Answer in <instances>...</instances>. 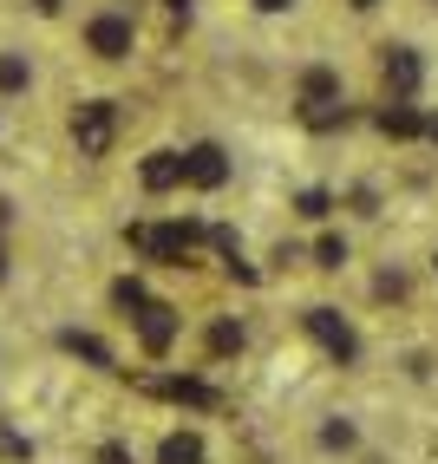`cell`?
Masks as SVG:
<instances>
[{
	"label": "cell",
	"mask_w": 438,
	"mask_h": 464,
	"mask_svg": "<svg viewBox=\"0 0 438 464\" xmlns=\"http://www.w3.org/2000/svg\"><path fill=\"white\" fill-rule=\"evenodd\" d=\"M373 288H380V301H405V268H386Z\"/></svg>",
	"instance_id": "13"
},
{
	"label": "cell",
	"mask_w": 438,
	"mask_h": 464,
	"mask_svg": "<svg viewBox=\"0 0 438 464\" xmlns=\"http://www.w3.org/2000/svg\"><path fill=\"white\" fill-rule=\"evenodd\" d=\"M295 105L315 118V125H327L334 105H347V85H340V72H334V66H307V72L295 79Z\"/></svg>",
	"instance_id": "2"
},
{
	"label": "cell",
	"mask_w": 438,
	"mask_h": 464,
	"mask_svg": "<svg viewBox=\"0 0 438 464\" xmlns=\"http://www.w3.org/2000/svg\"><path fill=\"white\" fill-rule=\"evenodd\" d=\"M386 72H393L399 85H413V79H419V59H413V53H393V59H386Z\"/></svg>",
	"instance_id": "14"
},
{
	"label": "cell",
	"mask_w": 438,
	"mask_h": 464,
	"mask_svg": "<svg viewBox=\"0 0 438 464\" xmlns=\"http://www.w3.org/2000/svg\"><path fill=\"white\" fill-rule=\"evenodd\" d=\"M34 85V66H26V53H0V99H14V92Z\"/></svg>",
	"instance_id": "10"
},
{
	"label": "cell",
	"mask_w": 438,
	"mask_h": 464,
	"mask_svg": "<svg viewBox=\"0 0 438 464\" xmlns=\"http://www.w3.org/2000/svg\"><path fill=\"white\" fill-rule=\"evenodd\" d=\"M248 7H256V14H295L301 0H248Z\"/></svg>",
	"instance_id": "16"
},
{
	"label": "cell",
	"mask_w": 438,
	"mask_h": 464,
	"mask_svg": "<svg viewBox=\"0 0 438 464\" xmlns=\"http://www.w3.org/2000/svg\"><path fill=\"white\" fill-rule=\"evenodd\" d=\"M131 46H138V20L124 14V7H105V14L85 20V53H92V59L118 66V59H131Z\"/></svg>",
	"instance_id": "1"
},
{
	"label": "cell",
	"mask_w": 438,
	"mask_h": 464,
	"mask_svg": "<svg viewBox=\"0 0 438 464\" xmlns=\"http://www.w3.org/2000/svg\"><path fill=\"white\" fill-rule=\"evenodd\" d=\"M209 445H203V431H170V439L158 445V464H203Z\"/></svg>",
	"instance_id": "9"
},
{
	"label": "cell",
	"mask_w": 438,
	"mask_h": 464,
	"mask_svg": "<svg viewBox=\"0 0 438 464\" xmlns=\"http://www.w3.org/2000/svg\"><path fill=\"white\" fill-rule=\"evenodd\" d=\"M66 347H73V353H85L92 366H105V347H99V340H92V334H66Z\"/></svg>",
	"instance_id": "15"
},
{
	"label": "cell",
	"mask_w": 438,
	"mask_h": 464,
	"mask_svg": "<svg viewBox=\"0 0 438 464\" xmlns=\"http://www.w3.org/2000/svg\"><path fill=\"white\" fill-rule=\"evenodd\" d=\"M0 275H7V249H0Z\"/></svg>",
	"instance_id": "18"
},
{
	"label": "cell",
	"mask_w": 438,
	"mask_h": 464,
	"mask_svg": "<svg viewBox=\"0 0 438 464\" xmlns=\"http://www.w3.org/2000/svg\"><path fill=\"white\" fill-rule=\"evenodd\" d=\"M112 131H118V105L112 99H85L73 111V144H79V158H105L112 150Z\"/></svg>",
	"instance_id": "3"
},
{
	"label": "cell",
	"mask_w": 438,
	"mask_h": 464,
	"mask_svg": "<svg viewBox=\"0 0 438 464\" xmlns=\"http://www.w3.org/2000/svg\"><path fill=\"white\" fill-rule=\"evenodd\" d=\"M177 183H190L183 150H151V158H144V190H177Z\"/></svg>",
	"instance_id": "7"
},
{
	"label": "cell",
	"mask_w": 438,
	"mask_h": 464,
	"mask_svg": "<svg viewBox=\"0 0 438 464\" xmlns=\"http://www.w3.org/2000/svg\"><path fill=\"white\" fill-rule=\"evenodd\" d=\"M347 7H354V14H373V7H380V0H347Z\"/></svg>",
	"instance_id": "17"
},
{
	"label": "cell",
	"mask_w": 438,
	"mask_h": 464,
	"mask_svg": "<svg viewBox=\"0 0 438 464\" xmlns=\"http://www.w3.org/2000/svg\"><path fill=\"white\" fill-rule=\"evenodd\" d=\"M321 268H347V236H321Z\"/></svg>",
	"instance_id": "12"
},
{
	"label": "cell",
	"mask_w": 438,
	"mask_h": 464,
	"mask_svg": "<svg viewBox=\"0 0 438 464\" xmlns=\"http://www.w3.org/2000/svg\"><path fill=\"white\" fill-rule=\"evenodd\" d=\"M315 445H321L327 458H354V451H360V419L327 412V419H321V431H315Z\"/></svg>",
	"instance_id": "6"
},
{
	"label": "cell",
	"mask_w": 438,
	"mask_h": 464,
	"mask_svg": "<svg viewBox=\"0 0 438 464\" xmlns=\"http://www.w3.org/2000/svg\"><path fill=\"white\" fill-rule=\"evenodd\" d=\"M138 334H144L151 353H164L170 340H177V314H170V307H158V301H144V307H138Z\"/></svg>",
	"instance_id": "8"
},
{
	"label": "cell",
	"mask_w": 438,
	"mask_h": 464,
	"mask_svg": "<svg viewBox=\"0 0 438 464\" xmlns=\"http://www.w3.org/2000/svg\"><path fill=\"white\" fill-rule=\"evenodd\" d=\"M301 321H307V334H315V340H321V347H327L340 366L360 360V334H354V321H347V314H334V307H307Z\"/></svg>",
	"instance_id": "4"
},
{
	"label": "cell",
	"mask_w": 438,
	"mask_h": 464,
	"mask_svg": "<svg viewBox=\"0 0 438 464\" xmlns=\"http://www.w3.org/2000/svg\"><path fill=\"white\" fill-rule=\"evenodd\" d=\"M183 164H190V183H197V190H216V183H229L223 144H190V150H183Z\"/></svg>",
	"instance_id": "5"
},
{
	"label": "cell",
	"mask_w": 438,
	"mask_h": 464,
	"mask_svg": "<svg viewBox=\"0 0 438 464\" xmlns=\"http://www.w3.org/2000/svg\"><path fill=\"white\" fill-rule=\"evenodd\" d=\"M209 353H242V327L216 321V327H209Z\"/></svg>",
	"instance_id": "11"
}]
</instances>
